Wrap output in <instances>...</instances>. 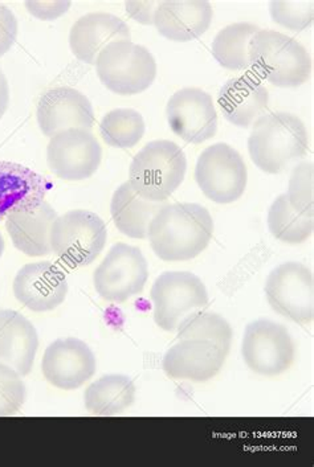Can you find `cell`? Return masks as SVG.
Masks as SVG:
<instances>
[{
	"label": "cell",
	"mask_w": 314,
	"mask_h": 467,
	"mask_svg": "<svg viewBox=\"0 0 314 467\" xmlns=\"http://www.w3.org/2000/svg\"><path fill=\"white\" fill-rule=\"evenodd\" d=\"M214 220L204 207L194 202L166 204L152 220L148 239L152 252L163 261H189L207 248Z\"/></svg>",
	"instance_id": "cell-1"
},
{
	"label": "cell",
	"mask_w": 314,
	"mask_h": 467,
	"mask_svg": "<svg viewBox=\"0 0 314 467\" xmlns=\"http://www.w3.org/2000/svg\"><path fill=\"white\" fill-rule=\"evenodd\" d=\"M308 150L304 122L290 113H269L254 123L248 152L255 166L266 174H281L301 160Z\"/></svg>",
	"instance_id": "cell-2"
},
{
	"label": "cell",
	"mask_w": 314,
	"mask_h": 467,
	"mask_svg": "<svg viewBox=\"0 0 314 467\" xmlns=\"http://www.w3.org/2000/svg\"><path fill=\"white\" fill-rule=\"evenodd\" d=\"M249 67L277 88H298L309 80L312 58L301 43L272 29H260L249 43Z\"/></svg>",
	"instance_id": "cell-3"
},
{
	"label": "cell",
	"mask_w": 314,
	"mask_h": 467,
	"mask_svg": "<svg viewBox=\"0 0 314 467\" xmlns=\"http://www.w3.org/2000/svg\"><path fill=\"white\" fill-rule=\"evenodd\" d=\"M186 171V155L177 143L152 140L131 161L129 183L148 201L166 202L183 183Z\"/></svg>",
	"instance_id": "cell-4"
},
{
	"label": "cell",
	"mask_w": 314,
	"mask_h": 467,
	"mask_svg": "<svg viewBox=\"0 0 314 467\" xmlns=\"http://www.w3.org/2000/svg\"><path fill=\"white\" fill-rule=\"evenodd\" d=\"M99 81L120 96H134L152 87L157 76L154 56L131 40L116 41L102 49L96 60Z\"/></svg>",
	"instance_id": "cell-5"
},
{
	"label": "cell",
	"mask_w": 314,
	"mask_h": 467,
	"mask_svg": "<svg viewBox=\"0 0 314 467\" xmlns=\"http://www.w3.org/2000/svg\"><path fill=\"white\" fill-rule=\"evenodd\" d=\"M107 240V225L90 211H69L52 225V252L70 267L90 265L104 251Z\"/></svg>",
	"instance_id": "cell-6"
},
{
	"label": "cell",
	"mask_w": 314,
	"mask_h": 467,
	"mask_svg": "<svg viewBox=\"0 0 314 467\" xmlns=\"http://www.w3.org/2000/svg\"><path fill=\"white\" fill-rule=\"evenodd\" d=\"M195 182L205 198L216 204L239 201L248 182L245 160L227 143L207 147L196 161Z\"/></svg>",
	"instance_id": "cell-7"
},
{
	"label": "cell",
	"mask_w": 314,
	"mask_h": 467,
	"mask_svg": "<svg viewBox=\"0 0 314 467\" xmlns=\"http://www.w3.org/2000/svg\"><path fill=\"white\" fill-rule=\"evenodd\" d=\"M154 322L167 333L177 331L189 314L208 305V292L198 275L190 272H164L152 284Z\"/></svg>",
	"instance_id": "cell-8"
},
{
	"label": "cell",
	"mask_w": 314,
	"mask_h": 467,
	"mask_svg": "<svg viewBox=\"0 0 314 467\" xmlns=\"http://www.w3.org/2000/svg\"><path fill=\"white\" fill-rule=\"evenodd\" d=\"M148 278V261L141 249L119 243L97 266L93 285L105 301L123 304L143 292Z\"/></svg>",
	"instance_id": "cell-9"
},
{
	"label": "cell",
	"mask_w": 314,
	"mask_h": 467,
	"mask_svg": "<svg viewBox=\"0 0 314 467\" xmlns=\"http://www.w3.org/2000/svg\"><path fill=\"white\" fill-rule=\"evenodd\" d=\"M242 355L252 372L275 378L295 363L296 346L284 326L269 319H257L246 326Z\"/></svg>",
	"instance_id": "cell-10"
},
{
	"label": "cell",
	"mask_w": 314,
	"mask_h": 467,
	"mask_svg": "<svg viewBox=\"0 0 314 467\" xmlns=\"http://www.w3.org/2000/svg\"><path fill=\"white\" fill-rule=\"evenodd\" d=\"M313 273L300 263L281 264L266 282L269 306L290 321L307 325L313 321Z\"/></svg>",
	"instance_id": "cell-11"
},
{
	"label": "cell",
	"mask_w": 314,
	"mask_h": 467,
	"mask_svg": "<svg viewBox=\"0 0 314 467\" xmlns=\"http://www.w3.org/2000/svg\"><path fill=\"white\" fill-rule=\"evenodd\" d=\"M102 149L95 135L84 129H68L54 135L47 146V163L58 178L80 182L95 175Z\"/></svg>",
	"instance_id": "cell-12"
},
{
	"label": "cell",
	"mask_w": 314,
	"mask_h": 467,
	"mask_svg": "<svg viewBox=\"0 0 314 467\" xmlns=\"http://www.w3.org/2000/svg\"><path fill=\"white\" fill-rule=\"evenodd\" d=\"M166 116L173 133L194 145L211 140L218 131L213 97L199 88H183L173 94L167 102Z\"/></svg>",
	"instance_id": "cell-13"
},
{
	"label": "cell",
	"mask_w": 314,
	"mask_h": 467,
	"mask_svg": "<svg viewBox=\"0 0 314 467\" xmlns=\"http://www.w3.org/2000/svg\"><path fill=\"white\" fill-rule=\"evenodd\" d=\"M96 357L87 343L76 337L55 340L44 352L41 371L58 389L73 390L96 374Z\"/></svg>",
	"instance_id": "cell-14"
},
{
	"label": "cell",
	"mask_w": 314,
	"mask_h": 467,
	"mask_svg": "<svg viewBox=\"0 0 314 467\" xmlns=\"http://www.w3.org/2000/svg\"><path fill=\"white\" fill-rule=\"evenodd\" d=\"M13 287L15 298L35 313L54 311L64 304L68 294L66 275L49 261L23 266Z\"/></svg>",
	"instance_id": "cell-15"
},
{
	"label": "cell",
	"mask_w": 314,
	"mask_h": 467,
	"mask_svg": "<svg viewBox=\"0 0 314 467\" xmlns=\"http://www.w3.org/2000/svg\"><path fill=\"white\" fill-rule=\"evenodd\" d=\"M41 133L52 138L68 129L89 130L95 111L85 94L69 87H58L41 96L37 110Z\"/></svg>",
	"instance_id": "cell-16"
},
{
	"label": "cell",
	"mask_w": 314,
	"mask_h": 467,
	"mask_svg": "<svg viewBox=\"0 0 314 467\" xmlns=\"http://www.w3.org/2000/svg\"><path fill=\"white\" fill-rule=\"evenodd\" d=\"M227 354L205 340H181L164 354V374L177 380L205 383L219 374Z\"/></svg>",
	"instance_id": "cell-17"
},
{
	"label": "cell",
	"mask_w": 314,
	"mask_h": 467,
	"mask_svg": "<svg viewBox=\"0 0 314 467\" xmlns=\"http://www.w3.org/2000/svg\"><path fill=\"white\" fill-rule=\"evenodd\" d=\"M131 37V28L116 15L90 13L81 16L70 28L69 47L76 58L95 66L105 47Z\"/></svg>",
	"instance_id": "cell-18"
},
{
	"label": "cell",
	"mask_w": 314,
	"mask_h": 467,
	"mask_svg": "<svg viewBox=\"0 0 314 467\" xmlns=\"http://www.w3.org/2000/svg\"><path fill=\"white\" fill-rule=\"evenodd\" d=\"M48 188L46 179L28 167L0 161V222L8 214L37 208Z\"/></svg>",
	"instance_id": "cell-19"
},
{
	"label": "cell",
	"mask_w": 314,
	"mask_h": 467,
	"mask_svg": "<svg viewBox=\"0 0 314 467\" xmlns=\"http://www.w3.org/2000/svg\"><path fill=\"white\" fill-rule=\"evenodd\" d=\"M218 102L223 116L237 126L248 129L264 116L269 104L268 89L254 76H240L225 82Z\"/></svg>",
	"instance_id": "cell-20"
},
{
	"label": "cell",
	"mask_w": 314,
	"mask_h": 467,
	"mask_svg": "<svg viewBox=\"0 0 314 467\" xmlns=\"http://www.w3.org/2000/svg\"><path fill=\"white\" fill-rule=\"evenodd\" d=\"M37 348L39 337L34 325L17 311L0 310V363L23 378L31 372Z\"/></svg>",
	"instance_id": "cell-21"
},
{
	"label": "cell",
	"mask_w": 314,
	"mask_h": 467,
	"mask_svg": "<svg viewBox=\"0 0 314 467\" xmlns=\"http://www.w3.org/2000/svg\"><path fill=\"white\" fill-rule=\"evenodd\" d=\"M213 17V5L208 2H160L152 26L166 39L187 43L205 34Z\"/></svg>",
	"instance_id": "cell-22"
},
{
	"label": "cell",
	"mask_w": 314,
	"mask_h": 467,
	"mask_svg": "<svg viewBox=\"0 0 314 467\" xmlns=\"http://www.w3.org/2000/svg\"><path fill=\"white\" fill-rule=\"evenodd\" d=\"M58 213L46 201L26 213L8 214L5 229L15 248L28 257H43L52 254L51 231Z\"/></svg>",
	"instance_id": "cell-23"
},
{
	"label": "cell",
	"mask_w": 314,
	"mask_h": 467,
	"mask_svg": "<svg viewBox=\"0 0 314 467\" xmlns=\"http://www.w3.org/2000/svg\"><path fill=\"white\" fill-rule=\"evenodd\" d=\"M166 204V202L142 198L129 182H125L113 193L110 213L114 225L122 234L131 239L143 240L148 239L152 220Z\"/></svg>",
	"instance_id": "cell-24"
},
{
	"label": "cell",
	"mask_w": 314,
	"mask_h": 467,
	"mask_svg": "<svg viewBox=\"0 0 314 467\" xmlns=\"http://www.w3.org/2000/svg\"><path fill=\"white\" fill-rule=\"evenodd\" d=\"M136 386L128 376L108 375L90 384L85 390L88 412L97 416L122 413L136 401Z\"/></svg>",
	"instance_id": "cell-25"
},
{
	"label": "cell",
	"mask_w": 314,
	"mask_h": 467,
	"mask_svg": "<svg viewBox=\"0 0 314 467\" xmlns=\"http://www.w3.org/2000/svg\"><path fill=\"white\" fill-rule=\"evenodd\" d=\"M259 31L260 28L252 23L227 26L214 39V58L225 69H246L249 67V43Z\"/></svg>",
	"instance_id": "cell-26"
},
{
	"label": "cell",
	"mask_w": 314,
	"mask_h": 467,
	"mask_svg": "<svg viewBox=\"0 0 314 467\" xmlns=\"http://www.w3.org/2000/svg\"><path fill=\"white\" fill-rule=\"evenodd\" d=\"M267 223L274 237L289 245L305 243L313 234V216L296 211L288 201L286 193L272 202Z\"/></svg>",
	"instance_id": "cell-27"
},
{
	"label": "cell",
	"mask_w": 314,
	"mask_h": 467,
	"mask_svg": "<svg viewBox=\"0 0 314 467\" xmlns=\"http://www.w3.org/2000/svg\"><path fill=\"white\" fill-rule=\"evenodd\" d=\"M233 328L230 323L215 313L194 311L179 323L177 337L179 340H205L230 354L233 345Z\"/></svg>",
	"instance_id": "cell-28"
},
{
	"label": "cell",
	"mask_w": 314,
	"mask_h": 467,
	"mask_svg": "<svg viewBox=\"0 0 314 467\" xmlns=\"http://www.w3.org/2000/svg\"><path fill=\"white\" fill-rule=\"evenodd\" d=\"M99 134L107 145L131 149L145 134V120L134 109H114L99 122Z\"/></svg>",
	"instance_id": "cell-29"
},
{
	"label": "cell",
	"mask_w": 314,
	"mask_h": 467,
	"mask_svg": "<svg viewBox=\"0 0 314 467\" xmlns=\"http://www.w3.org/2000/svg\"><path fill=\"white\" fill-rule=\"evenodd\" d=\"M288 201L296 211L313 216V163L302 161L295 167L286 193Z\"/></svg>",
	"instance_id": "cell-30"
},
{
	"label": "cell",
	"mask_w": 314,
	"mask_h": 467,
	"mask_svg": "<svg viewBox=\"0 0 314 467\" xmlns=\"http://www.w3.org/2000/svg\"><path fill=\"white\" fill-rule=\"evenodd\" d=\"M314 3L271 2L269 14L278 26L292 31H304L313 23Z\"/></svg>",
	"instance_id": "cell-31"
},
{
	"label": "cell",
	"mask_w": 314,
	"mask_h": 467,
	"mask_svg": "<svg viewBox=\"0 0 314 467\" xmlns=\"http://www.w3.org/2000/svg\"><path fill=\"white\" fill-rule=\"evenodd\" d=\"M22 376L11 367L0 363V416H14L26 401Z\"/></svg>",
	"instance_id": "cell-32"
},
{
	"label": "cell",
	"mask_w": 314,
	"mask_h": 467,
	"mask_svg": "<svg viewBox=\"0 0 314 467\" xmlns=\"http://www.w3.org/2000/svg\"><path fill=\"white\" fill-rule=\"evenodd\" d=\"M17 31H19V26L13 10L7 5H0V57L13 48Z\"/></svg>",
	"instance_id": "cell-33"
},
{
	"label": "cell",
	"mask_w": 314,
	"mask_h": 467,
	"mask_svg": "<svg viewBox=\"0 0 314 467\" xmlns=\"http://www.w3.org/2000/svg\"><path fill=\"white\" fill-rule=\"evenodd\" d=\"M28 13L40 20H55L68 13L70 2H26Z\"/></svg>",
	"instance_id": "cell-34"
},
{
	"label": "cell",
	"mask_w": 314,
	"mask_h": 467,
	"mask_svg": "<svg viewBox=\"0 0 314 467\" xmlns=\"http://www.w3.org/2000/svg\"><path fill=\"white\" fill-rule=\"evenodd\" d=\"M158 5L160 2H128L125 7L131 19L143 26H152Z\"/></svg>",
	"instance_id": "cell-35"
},
{
	"label": "cell",
	"mask_w": 314,
	"mask_h": 467,
	"mask_svg": "<svg viewBox=\"0 0 314 467\" xmlns=\"http://www.w3.org/2000/svg\"><path fill=\"white\" fill-rule=\"evenodd\" d=\"M8 104H10V87H8L7 78L0 67V119L7 111Z\"/></svg>",
	"instance_id": "cell-36"
},
{
	"label": "cell",
	"mask_w": 314,
	"mask_h": 467,
	"mask_svg": "<svg viewBox=\"0 0 314 467\" xmlns=\"http://www.w3.org/2000/svg\"><path fill=\"white\" fill-rule=\"evenodd\" d=\"M3 252H5V239H3L2 234H0V257H2Z\"/></svg>",
	"instance_id": "cell-37"
}]
</instances>
